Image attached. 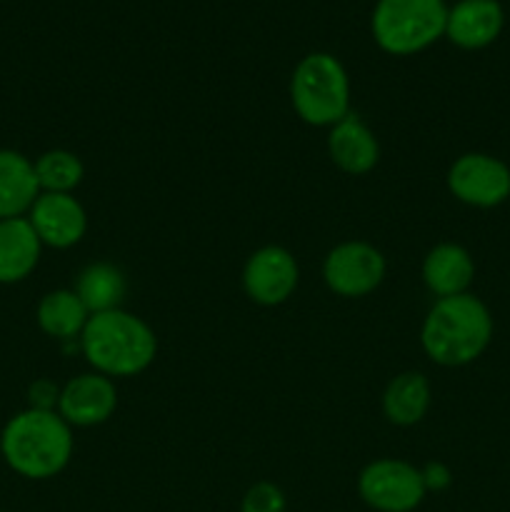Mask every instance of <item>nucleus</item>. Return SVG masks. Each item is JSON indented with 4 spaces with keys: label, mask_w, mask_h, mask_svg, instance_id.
Returning <instances> with one entry per match:
<instances>
[{
    "label": "nucleus",
    "mask_w": 510,
    "mask_h": 512,
    "mask_svg": "<svg viewBox=\"0 0 510 512\" xmlns=\"http://www.w3.org/2000/svg\"><path fill=\"white\" fill-rule=\"evenodd\" d=\"M0 453L13 473L28 480H48L68 468L73 433L58 410L28 408L13 415L3 428Z\"/></svg>",
    "instance_id": "obj_1"
},
{
    "label": "nucleus",
    "mask_w": 510,
    "mask_h": 512,
    "mask_svg": "<svg viewBox=\"0 0 510 512\" xmlns=\"http://www.w3.org/2000/svg\"><path fill=\"white\" fill-rule=\"evenodd\" d=\"M83 355L105 378H130L150 368L158 353L153 328L125 310L90 315L80 333Z\"/></svg>",
    "instance_id": "obj_2"
},
{
    "label": "nucleus",
    "mask_w": 510,
    "mask_h": 512,
    "mask_svg": "<svg viewBox=\"0 0 510 512\" xmlns=\"http://www.w3.org/2000/svg\"><path fill=\"white\" fill-rule=\"evenodd\" d=\"M493 335L488 308L475 295L438 298L420 330V343L433 363L445 368L473 363Z\"/></svg>",
    "instance_id": "obj_3"
},
{
    "label": "nucleus",
    "mask_w": 510,
    "mask_h": 512,
    "mask_svg": "<svg viewBox=\"0 0 510 512\" xmlns=\"http://www.w3.org/2000/svg\"><path fill=\"white\" fill-rule=\"evenodd\" d=\"M290 100L300 120L315 128L340 123L350 115V80L343 63L330 53H310L295 65Z\"/></svg>",
    "instance_id": "obj_4"
},
{
    "label": "nucleus",
    "mask_w": 510,
    "mask_h": 512,
    "mask_svg": "<svg viewBox=\"0 0 510 512\" xmlns=\"http://www.w3.org/2000/svg\"><path fill=\"white\" fill-rule=\"evenodd\" d=\"M445 23V0H378L370 28L385 53L413 55L445 35Z\"/></svg>",
    "instance_id": "obj_5"
},
{
    "label": "nucleus",
    "mask_w": 510,
    "mask_h": 512,
    "mask_svg": "<svg viewBox=\"0 0 510 512\" xmlns=\"http://www.w3.org/2000/svg\"><path fill=\"white\" fill-rule=\"evenodd\" d=\"M358 493L368 508L378 512H413L423 503L425 480L415 465L405 460H375L358 478Z\"/></svg>",
    "instance_id": "obj_6"
},
{
    "label": "nucleus",
    "mask_w": 510,
    "mask_h": 512,
    "mask_svg": "<svg viewBox=\"0 0 510 512\" xmlns=\"http://www.w3.org/2000/svg\"><path fill=\"white\" fill-rule=\"evenodd\" d=\"M325 285L343 298H363L385 278V258L378 248L363 240L335 245L323 263Z\"/></svg>",
    "instance_id": "obj_7"
},
{
    "label": "nucleus",
    "mask_w": 510,
    "mask_h": 512,
    "mask_svg": "<svg viewBox=\"0 0 510 512\" xmlns=\"http://www.w3.org/2000/svg\"><path fill=\"white\" fill-rule=\"evenodd\" d=\"M448 188L460 203L493 208L510 195V170L490 155L468 153L450 168Z\"/></svg>",
    "instance_id": "obj_8"
},
{
    "label": "nucleus",
    "mask_w": 510,
    "mask_h": 512,
    "mask_svg": "<svg viewBox=\"0 0 510 512\" xmlns=\"http://www.w3.org/2000/svg\"><path fill=\"white\" fill-rule=\"evenodd\" d=\"M300 270L293 253L280 245L255 250L243 268V288L253 303L273 308L285 303L298 288Z\"/></svg>",
    "instance_id": "obj_9"
},
{
    "label": "nucleus",
    "mask_w": 510,
    "mask_h": 512,
    "mask_svg": "<svg viewBox=\"0 0 510 512\" xmlns=\"http://www.w3.org/2000/svg\"><path fill=\"white\" fill-rule=\"evenodd\" d=\"M118 408V390L110 378L85 373L70 380L58 398V415L70 428H93L105 423Z\"/></svg>",
    "instance_id": "obj_10"
},
{
    "label": "nucleus",
    "mask_w": 510,
    "mask_h": 512,
    "mask_svg": "<svg viewBox=\"0 0 510 512\" xmlns=\"http://www.w3.org/2000/svg\"><path fill=\"white\" fill-rule=\"evenodd\" d=\"M28 220L40 243L58 250L80 243L88 228L83 205L70 193H40L33 208L28 210Z\"/></svg>",
    "instance_id": "obj_11"
},
{
    "label": "nucleus",
    "mask_w": 510,
    "mask_h": 512,
    "mask_svg": "<svg viewBox=\"0 0 510 512\" xmlns=\"http://www.w3.org/2000/svg\"><path fill=\"white\" fill-rule=\"evenodd\" d=\"M500 30H503V8L498 0H460L448 8L445 35L458 48H485L498 38Z\"/></svg>",
    "instance_id": "obj_12"
},
{
    "label": "nucleus",
    "mask_w": 510,
    "mask_h": 512,
    "mask_svg": "<svg viewBox=\"0 0 510 512\" xmlns=\"http://www.w3.org/2000/svg\"><path fill=\"white\" fill-rule=\"evenodd\" d=\"M328 153L343 173L365 175L378 165L380 145L363 120L348 115L330 128Z\"/></svg>",
    "instance_id": "obj_13"
},
{
    "label": "nucleus",
    "mask_w": 510,
    "mask_h": 512,
    "mask_svg": "<svg viewBox=\"0 0 510 512\" xmlns=\"http://www.w3.org/2000/svg\"><path fill=\"white\" fill-rule=\"evenodd\" d=\"M43 243L28 218L0 220V283L13 285L28 278L40 260Z\"/></svg>",
    "instance_id": "obj_14"
},
{
    "label": "nucleus",
    "mask_w": 510,
    "mask_h": 512,
    "mask_svg": "<svg viewBox=\"0 0 510 512\" xmlns=\"http://www.w3.org/2000/svg\"><path fill=\"white\" fill-rule=\"evenodd\" d=\"M38 195L33 160L18 150H0V220L25 218Z\"/></svg>",
    "instance_id": "obj_15"
},
{
    "label": "nucleus",
    "mask_w": 510,
    "mask_h": 512,
    "mask_svg": "<svg viewBox=\"0 0 510 512\" xmlns=\"http://www.w3.org/2000/svg\"><path fill=\"white\" fill-rule=\"evenodd\" d=\"M475 275V265L468 250L455 243H440L425 255L423 280L430 293L438 298H453L463 295Z\"/></svg>",
    "instance_id": "obj_16"
},
{
    "label": "nucleus",
    "mask_w": 510,
    "mask_h": 512,
    "mask_svg": "<svg viewBox=\"0 0 510 512\" xmlns=\"http://www.w3.org/2000/svg\"><path fill=\"white\" fill-rule=\"evenodd\" d=\"M128 293L123 270L110 263H90L75 280V295L83 300L90 315L118 310Z\"/></svg>",
    "instance_id": "obj_17"
},
{
    "label": "nucleus",
    "mask_w": 510,
    "mask_h": 512,
    "mask_svg": "<svg viewBox=\"0 0 510 512\" xmlns=\"http://www.w3.org/2000/svg\"><path fill=\"white\" fill-rule=\"evenodd\" d=\"M430 408V383L420 373H403L385 388L383 413L393 425L408 428L420 423Z\"/></svg>",
    "instance_id": "obj_18"
},
{
    "label": "nucleus",
    "mask_w": 510,
    "mask_h": 512,
    "mask_svg": "<svg viewBox=\"0 0 510 512\" xmlns=\"http://www.w3.org/2000/svg\"><path fill=\"white\" fill-rule=\"evenodd\" d=\"M35 318H38L40 330L45 335L58 340H70L83 333L90 313L83 305V300L75 295V290H53V293L43 295L38 310H35Z\"/></svg>",
    "instance_id": "obj_19"
},
{
    "label": "nucleus",
    "mask_w": 510,
    "mask_h": 512,
    "mask_svg": "<svg viewBox=\"0 0 510 512\" xmlns=\"http://www.w3.org/2000/svg\"><path fill=\"white\" fill-rule=\"evenodd\" d=\"M35 178L40 193H70L83 180V163L70 150H48L35 160Z\"/></svg>",
    "instance_id": "obj_20"
},
{
    "label": "nucleus",
    "mask_w": 510,
    "mask_h": 512,
    "mask_svg": "<svg viewBox=\"0 0 510 512\" xmlns=\"http://www.w3.org/2000/svg\"><path fill=\"white\" fill-rule=\"evenodd\" d=\"M285 508H288L285 493L268 480L250 485L240 503V512H285Z\"/></svg>",
    "instance_id": "obj_21"
},
{
    "label": "nucleus",
    "mask_w": 510,
    "mask_h": 512,
    "mask_svg": "<svg viewBox=\"0 0 510 512\" xmlns=\"http://www.w3.org/2000/svg\"><path fill=\"white\" fill-rule=\"evenodd\" d=\"M58 398H60V390L55 388L53 383L48 380H38V383L30 388V408H38V410H53L58 408Z\"/></svg>",
    "instance_id": "obj_22"
},
{
    "label": "nucleus",
    "mask_w": 510,
    "mask_h": 512,
    "mask_svg": "<svg viewBox=\"0 0 510 512\" xmlns=\"http://www.w3.org/2000/svg\"><path fill=\"white\" fill-rule=\"evenodd\" d=\"M420 473H423L425 488H428V490H443V488H448V485H450V473H448V468H445V465L433 463V465H428L425 470H420Z\"/></svg>",
    "instance_id": "obj_23"
}]
</instances>
